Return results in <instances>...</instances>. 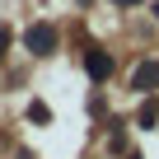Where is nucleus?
<instances>
[{
	"label": "nucleus",
	"instance_id": "7",
	"mask_svg": "<svg viewBox=\"0 0 159 159\" xmlns=\"http://www.w3.org/2000/svg\"><path fill=\"white\" fill-rule=\"evenodd\" d=\"M117 5H136V0H117Z\"/></svg>",
	"mask_w": 159,
	"mask_h": 159
},
{
	"label": "nucleus",
	"instance_id": "5",
	"mask_svg": "<svg viewBox=\"0 0 159 159\" xmlns=\"http://www.w3.org/2000/svg\"><path fill=\"white\" fill-rule=\"evenodd\" d=\"M28 122L47 126V122H52V108H47V103H28Z\"/></svg>",
	"mask_w": 159,
	"mask_h": 159
},
{
	"label": "nucleus",
	"instance_id": "6",
	"mask_svg": "<svg viewBox=\"0 0 159 159\" xmlns=\"http://www.w3.org/2000/svg\"><path fill=\"white\" fill-rule=\"evenodd\" d=\"M10 52V28H0V56Z\"/></svg>",
	"mask_w": 159,
	"mask_h": 159
},
{
	"label": "nucleus",
	"instance_id": "3",
	"mask_svg": "<svg viewBox=\"0 0 159 159\" xmlns=\"http://www.w3.org/2000/svg\"><path fill=\"white\" fill-rule=\"evenodd\" d=\"M84 70H89L94 80H108V75H112V56H108V52H89V56H84Z\"/></svg>",
	"mask_w": 159,
	"mask_h": 159
},
{
	"label": "nucleus",
	"instance_id": "4",
	"mask_svg": "<svg viewBox=\"0 0 159 159\" xmlns=\"http://www.w3.org/2000/svg\"><path fill=\"white\" fill-rule=\"evenodd\" d=\"M136 122L150 131V126H159V103H140V112H136Z\"/></svg>",
	"mask_w": 159,
	"mask_h": 159
},
{
	"label": "nucleus",
	"instance_id": "2",
	"mask_svg": "<svg viewBox=\"0 0 159 159\" xmlns=\"http://www.w3.org/2000/svg\"><path fill=\"white\" fill-rule=\"evenodd\" d=\"M131 89H136V94H154V89H159V61H140V66H136Z\"/></svg>",
	"mask_w": 159,
	"mask_h": 159
},
{
	"label": "nucleus",
	"instance_id": "1",
	"mask_svg": "<svg viewBox=\"0 0 159 159\" xmlns=\"http://www.w3.org/2000/svg\"><path fill=\"white\" fill-rule=\"evenodd\" d=\"M24 47H28L33 56H52V52H56V28H52V24H33V28L24 33Z\"/></svg>",
	"mask_w": 159,
	"mask_h": 159
}]
</instances>
